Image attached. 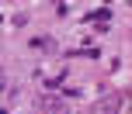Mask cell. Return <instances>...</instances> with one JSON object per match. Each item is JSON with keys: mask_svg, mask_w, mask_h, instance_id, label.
Returning a JSON list of instances; mask_svg holds the SVG:
<instances>
[{"mask_svg": "<svg viewBox=\"0 0 132 114\" xmlns=\"http://www.w3.org/2000/svg\"><path fill=\"white\" fill-rule=\"evenodd\" d=\"M118 104H122V94H111V97H104V100L94 104V114H115Z\"/></svg>", "mask_w": 132, "mask_h": 114, "instance_id": "cell-2", "label": "cell"}, {"mask_svg": "<svg viewBox=\"0 0 132 114\" xmlns=\"http://www.w3.org/2000/svg\"><path fill=\"white\" fill-rule=\"evenodd\" d=\"M35 107H38L42 114H70L66 104H63L56 94H38V97H35Z\"/></svg>", "mask_w": 132, "mask_h": 114, "instance_id": "cell-1", "label": "cell"}, {"mask_svg": "<svg viewBox=\"0 0 132 114\" xmlns=\"http://www.w3.org/2000/svg\"><path fill=\"white\" fill-rule=\"evenodd\" d=\"M31 48H52V38H31Z\"/></svg>", "mask_w": 132, "mask_h": 114, "instance_id": "cell-3", "label": "cell"}, {"mask_svg": "<svg viewBox=\"0 0 132 114\" xmlns=\"http://www.w3.org/2000/svg\"><path fill=\"white\" fill-rule=\"evenodd\" d=\"M94 17H101V21H104V17H111V11H108V7H97V11L90 14V21H94Z\"/></svg>", "mask_w": 132, "mask_h": 114, "instance_id": "cell-4", "label": "cell"}]
</instances>
